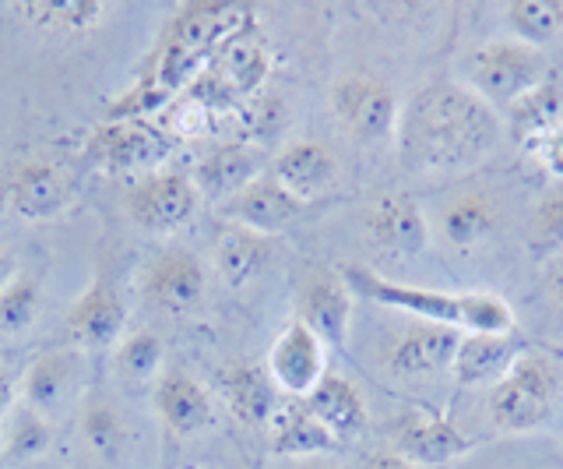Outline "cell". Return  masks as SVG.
<instances>
[{"label":"cell","mask_w":563,"mask_h":469,"mask_svg":"<svg viewBox=\"0 0 563 469\" xmlns=\"http://www.w3.org/2000/svg\"><path fill=\"white\" fill-rule=\"evenodd\" d=\"M0 451H4V434H0Z\"/></svg>","instance_id":"cell-42"},{"label":"cell","mask_w":563,"mask_h":469,"mask_svg":"<svg viewBox=\"0 0 563 469\" xmlns=\"http://www.w3.org/2000/svg\"><path fill=\"white\" fill-rule=\"evenodd\" d=\"M363 469H416L412 462H405L398 451H391V448H380V451H369L366 456V462H363Z\"/></svg>","instance_id":"cell-39"},{"label":"cell","mask_w":563,"mask_h":469,"mask_svg":"<svg viewBox=\"0 0 563 469\" xmlns=\"http://www.w3.org/2000/svg\"><path fill=\"white\" fill-rule=\"evenodd\" d=\"M545 81V61L536 46L521 40H489L468 57V89L489 102L497 113H507L515 102Z\"/></svg>","instance_id":"cell-4"},{"label":"cell","mask_w":563,"mask_h":469,"mask_svg":"<svg viewBox=\"0 0 563 469\" xmlns=\"http://www.w3.org/2000/svg\"><path fill=\"white\" fill-rule=\"evenodd\" d=\"M504 134V117L468 85L437 78L401 107V163L412 170H472L489 160Z\"/></svg>","instance_id":"cell-1"},{"label":"cell","mask_w":563,"mask_h":469,"mask_svg":"<svg viewBox=\"0 0 563 469\" xmlns=\"http://www.w3.org/2000/svg\"><path fill=\"white\" fill-rule=\"evenodd\" d=\"M510 134L518 138V145H528L532 138H539L542 131H550L553 124L563 120V85L556 78L539 81L532 92H525L515 107L504 113Z\"/></svg>","instance_id":"cell-30"},{"label":"cell","mask_w":563,"mask_h":469,"mask_svg":"<svg viewBox=\"0 0 563 469\" xmlns=\"http://www.w3.org/2000/svg\"><path fill=\"white\" fill-rule=\"evenodd\" d=\"M264 173V155L257 145L251 142H219L211 145L198 166H194L190 181L194 187H198V195L208 198V201H229L233 195H240V190L257 181Z\"/></svg>","instance_id":"cell-18"},{"label":"cell","mask_w":563,"mask_h":469,"mask_svg":"<svg viewBox=\"0 0 563 469\" xmlns=\"http://www.w3.org/2000/svg\"><path fill=\"white\" fill-rule=\"evenodd\" d=\"M272 177L289 190L296 201H313L339 177V160L334 152L317 142V138H296V142L282 145L268 166Z\"/></svg>","instance_id":"cell-19"},{"label":"cell","mask_w":563,"mask_h":469,"mask_svg":"<svg viewBox=\"0 0 563 469\" xmlns=\"http://www.w3.org/2000/svg\"><path fill=\"white\" fill-rule=\"evenodd\" d=\"M507 25L525 46H545L563 32V0H510Z\"/></svg>","instance_id":"cell-31"},{"label":"cell","mask_w":563,"mask_h":469,"mask_svg":"<svg viewBox=\"0 0 563 469\" xmlns=\"http://www.w3.org/2000/svg\"><path fill=\"white\" fill-rule=\"evenodd\" d=\"M18 275V258H14V251L0 240V290H4L11 280Z\"/></svg>","instance_id":"cell-40"},{"label":"cell","mask_w":563,"mask_h":469,"mask_svg":"<svg viewBox=\"0 0 563 469\" xmlns=\"http://www.w3.org/2000/svg\"><path fill=\"white\" fill-rule=\"evenodd\" d=\"M303 403L310 406V413L321 421L334 438L345 441V438H356V434L366 430L369 421V410H366V399L363 392L352 385L349 378L342 374H324L321 385H317Z\"/></svg>","instance_id":"cell-26"},{"label":"cell","mask_w":563,"mask_h":469,"mask_svg":"<svg viewBox=\"0 0 563 469\" xmlns=\"http://www.w3.org/2000/svg\"><path fill=\"white\" fill-rule=\"evenodd\" d=\"M560 389V374L550 357L521 353L497 385L489 389V421L507 434H525L545 424Z\"/></svg>","instance_id":"cell-3"},{"label":"cell","mask_w":563,"mask_h":469,"mask_svg":"<svg viewBox=\"0 0 563 469\" xmlns=\"http://www.w3.org/2000/svg\"><path fill=\"white\" fill-rule=\"evenodd\" d=\"M545 283H550V297L563 315V251L550 254V262H545Z\"/></svg>","instance_id":"cell-37"},{"label":"cell","mask_w":563,"mask_h":469,"mask_svg":"<svg viewBox=\"0 0 563 469\" xmlns=\"http://www.w3.org/2000/svg\"><path fill=\"white\" fill-rule=\"evenodd\" d=\"M299 212H303V201H296L268 170H264L257 181L246 184L240 195L219 205V216L225 222L246 226V230H254L261 237L282 233L289 222L299 219Z\"/></svg>","instance_id":"cell-16"},{"label":"cell","mask_w":563,"mask_h":469,"mask_svg":"<svg viewBox=\"0 0 563 469\" xmlns=\"http://www.w3.org/2000/svg\"><path fill=\"white\" fill-rule=\"evenodd\" d=\"M110 4L102 0H22L18 14L32 25L46 32V36H88L106 22Z\"/></svg>","instance_id":"cell-27"},{"label":"cell","mask_w":563,"mask_h":469,"mask_svg":"<svg viewBox=\"0 0 563 469\" xmlns=\"http://www.w3.org/2000/svg\"><path fill=\"white\" fill-rule=\"evenodd\" d=\"M363 233L369 240V248L387 258H412L427 248L430 222L422 216V208L412 195L391 190V195H380L366 208Z\"/></svg>","instance_id":"cell-12"},{"label":"cell","mask_w":563,"mask_h":469,"mask_svg":"<svg viewBox=\"0 0 563 469\" xmlns=\"http://www.w3.org/2000/svg\"><path fill=\"white\" fill-rule=\"evenodd\" d=\"M391 451L416 469H437L472 451V441L457 430L448 416L437 413H401L391 427Z\"/></svg>","instance_id":"cell-13"},{"label":"cell","mask_w":563,"mask_h":469,"mask_svg":"<svg viewBox=\"0 0 563 469\" xmlns=\"http://www.w3.org/2000/svg\"><path fill=\"white\" fill-rule=\"evenodd\" d=\"M331 113L356 142H384L398 134L401 102L384 78L349 72L331 85Z\"/></svg>","instance_id":"cell-5"},{"label":"cell","mask_w":563,"mask_h":469,"mask_svg":"<svg viewBox=\"0 0 563 469\" xmlns=\"http://www.w3.org/2000/svg\"><path fill=\"white\" fill-rule=\"evenodd\" d=\"M67 339L70 346L88 353H99V350H110L123 339V325H128V307H123L117 286L106 280V275H96L88 283L78 301L67 307Z\"/></svg>","instance_id":"cell-11"},{"label":"cell","mask_w":563,"mask_h":469,"mask_svg":"<svg viewBox=\"0 0 563 469\" xmlns=\"http://www.w3.org/2000/svg\"><path fill=\"white\" fill-rule=\"evenodd\" d=\"M208 290V269L190 248L169 244L155 251L141 275V293L166 315H187L201 301Z\"/></svg>","instance_id":"cell-9"},{"label":"cell","mask_w":563,"mask_h":469,"mask_svg":"<svg viewBox=\"0 0 563 469\" xmlns=\"http://www.w3.org/2000/svg\"><path fill=\"white\" fill-rule=\"evenodd\" d=\"M268 445H272V456H278V459L307 462V459L331 456L342 441L334 438L321 421H317L303 399H296V403H289V406H278V413L272 416Z\"/></svg>","instance_id":"cell-21"},{"label":"cell","mask_w":563,"mask_h":469,"mask_svg":"<svg viewBox=\"0 0 563 469\" xmlns=\"http://www.w3.org/2000/svg\"><path fill=\"white\" fill-rule=\"evenodd\" d=\"M8 438H4V459L8 462H32L40 459L49 448V424L43 413H35L29 406H14L8 416Z\"/></svg>","instance_id":"cell-33"},{"label":"cell","mask_w":563,"mask_h":469,"mask_svg":"<svg viewBox=\"0 0 563 469\" xmlns=\"http://www.w3.org/2000/svg\"><path fill=\"white\" fill-rule=\"evenodd\" d=\"M352 290L342 272H310L299 286L296 318L321 339L328 350H342L352 325Z\"/></svg>","instance_id":"cell-15"},{"label":"cell","mask_w":563,"mask_h":469,"mask_svg":"<svg viewBox=\"0 0 563 469\" xmlns=\"http://www.w3.org/2000/svg\"><path fill=\"white\" fill-rule=\"evenodd\" d=\"M521 149L532 155L545 173H553V177L563 181V120L553 124L550 131H542L539 138H532V142L521 145Z\"/></svg>","instance_id":"cell-36"},{"label":"cell","mask_w":563,"mask_h":469,"mask_svg":"<svg viewBox=\"0 0 563 469\" xmlns=\"http://www.w3.org/2000/svg\"><path fill=\"white\" fill-rule=\"evenodd\" d=\"M201 205L198 187L184 170H148L128 187L123 208L128 219L148 233H173L194 219Z\"/></svg>","instance_id":"cell-6"},{"label":"cell","mask_w":563,"mask_h":469,"mask_svg":"<svg viewBox=\"0 0 563 469\" xmlns=\"http://www.w3.org/2000/svg\"><path fill=\"white\" fill-rule=\"evenodd\" d=\"M166 152L169 138L152 120H102L85 138L88 163L106 173H148L158 160H166Z\"/></svg>","instance_id":"cell-7"},{"label":"cell","mask_w":563,"mask_h":469,"mask_svg":"<svg viewBox=\"0 0 563 469\" xmlns=\"http://www.w3.org/2000/svg\"><path fill=\"white\" fill-rule=\"evenodd\" d=\"M462 336L465 332H454V328L419 321L387 339L380 360L398 378H430L440 371H451V360L457 353V346H462Z\"/></svg>","instance_id":"cell-14"},{"label":"cell","mask_w":563,"mask_h":469,"mask_svg":"<svg viewBox=\"0 0 563 469\" xmlns=\"http://www.w3.org/2000/svg\"><path fill=\"white\" fill-rule=\"evenodd\" d=\"M521 350L507 336L497 332H472L462 336V346L451 360V374L457 385H497V381L515 368Z\"/></svg>","instance_id":"cell-24"},{"label":"cell","mask_w":563,"mask_h":469,"mask_svg":"<svg viewBox=\"0 0 563 469\" xmlns=\"http://www.w3.org/2000/svg\"><path fill=\"white\" fill-rule=\"evenodd\" d=\"M14 406H18V378L8 368H0V421H8Z\"/></svg>","instance_id":"cell-38"},{"label":"cell","mask_w":563,"mask_h":469,"mask_svg":"<svg viewBox=\"0 0 563 469\" xmlns=\"http://www.w3.org/2000/svg\"><path fill=\"white\" fill-rule=\"evenodd\" d=\"M272 262V237H261L236 222H219L211 237V265L219 269L225 286H246Z\"/></svg>","instance_id":"cell-22"},{"label":"cell","mask_w":563,"mask_h":469,"mask_svg":"<svg viewBox=\"0 0 563 469\" xmlns=\"http://www.w3.org/2000/svg\"><path fill=\"white\" fill-rule=\"evenodd\" d=\"M296 469H339V466L328 462V459H307V462H299Z\"/></svg>","instance_id":"cell-41"},{"label":"cell","mask_w":563,"mask_h":469,"mask_svg":"<svg viewBox=\"0 0 563 469\" xmlns=\"http://www.w3.org/2000/svg\"><path fill=\"white\" fill-rule=\"evenodd\" d=\"M163 117H166V131L173 138H180V142H190V138H201V134L211 131V120H216V107H211V102L201 99V96L184 92Z\"/></svg>","instance_id":"cell-34"},{"label":"cell","mask_w":563,"mask_h":469,"mask_svg":"<svg viewBox=\"0 0 563 469\" xmlns=\"http://www.w3.org/2000/svg\"><path fill=\"white\" fill-rule=\"evenodd\" d=\"M78 434L88 456H96L99 462H117L131 445V424L128 413L120 410L117 399L110 395H92L81 406Z\"/></svg>","instance_id":"cell-28"},{"label":"cell","mask_w":563,"mask_h":469,"mask_svg":"<svg viewBox=\"0 0 563 469\" xmlns=\"http://www.w3.org/2000/svg\"><path fill=\"white\" fill-rule=\"evenodd\" d=\"M342 280L349 283L352 297H366L374 304L395 307L412 315L419 321L444 325L454 332H497L507 336L515 328V310L500 297V293L472 290V293H448V290H430V286H409L395 283L387 275L366 269V265H342Z\"/></svg>","instance_id":"cell-2"},{"label":"cell","mask_w":563,"mask_h":469,"mask_svg":"<svg viewBox=\"0 0 563 469\" xmlns=\"http://www.w3.org/2000/svg\"><path fill=\"white\" fill-rule=\"evenodd\" d=\"M504 222L500 201L486 190H457L440 205V237L454 251H472L497 237Z\"/></svg>","instance_id":"cell-20"},{"label":"cell","mask_w":563,"mask_h":469,"mask_svg":"<svg viewBox=\"0 0 563 469\" xmlns=\"http://www.w3.org/2000/svg\"><path fill=\"white\" fill-rule=\"evenodd\" d=\"M113 368L123 389L131 392H152V385L163 374V339L152 328L128 332L113 350Z\"/></svg>","instance_id":"cell-29"},{"label":"cell","mask_w":563,"mask_h":469,"mask_svg":"<svg viewBox=\"0 0 563 469\" xmlns=\"http://www.w3.org/2000/svg\"><path fill=\"white\" fill-rule=\"evenodd\" d=\"M264 368H268L278 392H286L292 399H307L328 374V346L303 321L292 318L275 336Z\"/></svg>","instance_id":"cell-10"},{"label":"cell","mask_w":563,"mask_h":469,"mask_svg":"<svg viewBox=\"0 0 563 469\" xmlns=\"http://www.w3.org/2000/svg\"><path fill=\"white\" fill-rule=\"evenodd\" d=\"M148 395L158 424L173 438H194V434L216 421V406H211L208 389L187 371H163Z\"/></svg>","instance_id":"cell-17"},{"label":"cell","mask_w":563,"mask_h":469,"mask_svg":"<svg viewBox=\"0 0 563 469\" xmlns=\"http://www.w3.org/2000/svg\"><path fill=\"white\" fill-rule=\"evenodd\" d=\"M75 184L70 173L46 152H35L29 160L18 163L8 173L4 184V201L14 216H22L29 222H49L67 212Z\"/></svg>","instance_id":"cell-8"},{"label":"cell","mask_w":563,"mask_h":469,"mask_svg":"<svg viewBox=\"0 0 563 469\" xmlns=\"http://www.w3.org/2000/svg\"><path fill=\"white\" fill-rule=\"evenodd\" d=\"M532 237L536 244L545 248L550 254L563 251V181H556L536 205L532 219Z\"/></svg>","instance_id":"cell-35"},{"label":"cell","mask_w":563,"mask_h":469,"mask_svg":"<svg viewBox=\"0 0 563 469\" xmlns=\"http://www.w3.org/2000/svg\"><path fill=\"white\" fill-rule=\"evenodd\" d=\"M219 385L229 413L246 427L272 424V416L278 413V389L268 368H261V363H233L222 371Z\"/></svg>","instance_id":"cell-23"},{"label":"cell","mask_w":563,"mask_h":469,"mask_svg":"<svg viewBox=\"0 0 563 469\" xmlns=\"http://www.w3.org/2000/svg\"><path fill=\"white\" fill-rule=\"evenodd\" d=\"M75 353L67 350H46L35 357L25 374L18 378V399H22V406L35 410V413H57L67 395H70V385H75Z\"/></svg>","instance_id":"cell-25"},{"label":"cell","mask_w":563,"mask_h":469,"mask_svg":"<svg viewBox=\"0 0 563 469\" xmlns=\"http://www.w3.org/2000/svg\"><path fill=\"white\" fill-rule=\"evenodd\" d=\"M43 310V286L35 275L18 272L14 280L0 290V336H22L35 325Z\"/></svg>","instance_id":"cell-32"}]
</instances>
